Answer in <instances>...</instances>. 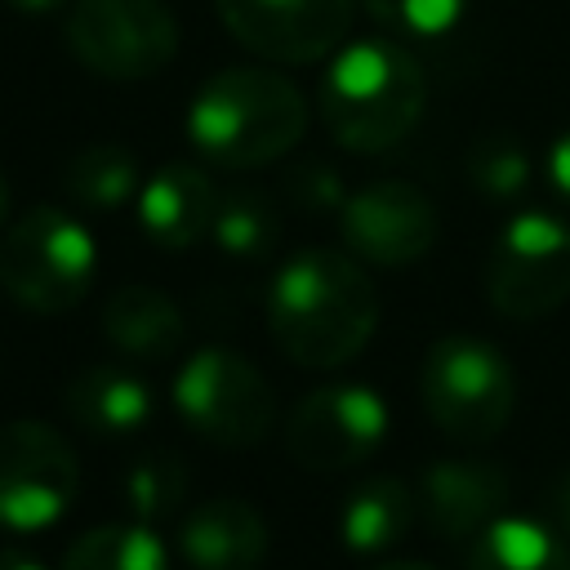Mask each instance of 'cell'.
Masks as SVG:
<instances>
[{
  "label": "cell",
  "mask_w": 570,
  "mask_h": 570,
  "mask_svg": "<svg viewBox=\"0 0 570 570\" xmlns=\"http://www.w3.org/2000/svg\"><path fill=\"white\" fill-rule=\"evenodd\" d=\"M156 410V396L147 379H138L125 365H89L67 383V414L76 428L94 436H129L138 432Z\"/></svg>",
  "instance_id": "cell-17"
},
{
  "label": "cell",
  "mask_w": 570,
  "mask_h": 570,
  "mask_svg": "<svg viewBox=\"0 0 570 570\" xmlns=\"http://www.w3.org/2000/svg\"><path fill=\"white\" fill-rule=\"evenodd\" d=\"M307 102L298 85L272 67L214 71L187 102L191 147L223 169H258L298 147Z\"/></svg>",
  "instance_id": "cell-3"
},
{
  "label": "cell",
  "mask_w": 570,
  "mask_h": 570,
  "mask_svg": "<svg viewBox=\"0 0 570 570\" xmlns=\"http://www.w3.org/2000/svg\"><path fill=\"white\" fill-rule=\"evenodd\" d=\"M62 36L71 58L102 80H147L178 53V18L165 0H76Z\"/></svg>",
  "instance_id": "cell-7"
},
{
  "label": "cell",
  "mask_w": 570,
  "mask_h": 570,
  "mask_svg": "<svg viewBox=\"0 0 570 570\" xmlns=\"http://www.w3.org/2000/svg\"><path fill=\"white\" fill-rule=\"evenodd\" d=\"M187 494V468L178 463V454L160 450V454H142L129 472H125V503L134 512V521H160L169 517Z\"/></svg>",
  "instance_id": "cell-23"
},
{
  "label": "cell",
  "mask_w": 570,
  "mask_h": 570,
  "mask_svg": "<svg viewBox=\"0 0 570 570\" xmlns=\"http://www.w3.org/2000/svg\"><path fill=\"white\" fill-rule=\"evenodd\" d=\"M9 227V183H4V174H0V232Z\"/></svg>",
  "instance_id": "cell-31"
},
{
  "label": "cell",
  "mask_w": 570,
  "mask_h": 570,
  "mask_svg": "<svg viewBox=\"0 0 570 570\" xmlns=\"http://www.w3.org/2000/svg\"><path fill=\"white\" fill-rule=\"evenodd\" d=\"M419 396L428 419L445 436L463 445H485L508 428L517 410V374L494 343L450 334L428 347L419 370Z\"/></svg>",
  "instance_id": "cell-5"
},
{
  "label": "cell",
  "mask_w": 570,
  "mask_h": 570,
  "mask_svg": "<svg viewBox=\"0 0 570 570\" xmlns=\"http://www.w3.org/2000/svg\"><path fill=\"white\" fill-rule=\"evenodd\" d=\"M214 209L218 187L191 160H169L138 187V223L147 240H156L160 249H187L200 236H209Z\"/></svg>",
  "instance_id": "cell-15"
},
{
  "label": "cell",
  "mask_w": 570,
  "mask_h": 570,
  "mask_svg": "<svg viewBox=\"0 0 570 570\" xmlns=\"http://www.w3.org/2000/svg\"><path fill=\"white\" fill-rule=\"evenodd\" d=\"M102 334L129 361H169L187 338V321L169 294L151 285H120L102 303Z\"/></svg>",
  "instance_id": "cell-16"
},
{
  "label": "cell",
  "mask_w": 570,
  "mask_h": 570,
  "mask_svg": "<svg viewBox=\"0 0 570 570\" xmlns=\"http://www.w3.org/2000/svg\"><path fill=\"white\" fill-rule=\"evenodd\" d=\"M468 178L481 196L490 200H517L530 178H534V165H530V151L508 138V134H490L481 138L472 151H468Z\"/></svg>",
  "instance_id": "cell-24"
},
{
  "label": "cell",
  "mask_w": 570,
  "mask_h": 570,
  "mask_svg": "<svg viewBox=\"0 0 570 570\" xmlns=\"http://www.w3.org/2000/svg\"><path fill=\"white\" fill-rule=\"evenodd\" d=\"M338 232L361 263L410 267L436 245L441 218H436V205L414 183L383 178L361 191H347L338 209Z\"/></svg>",
  "instance_id": "cell-12"
},
{
  "label": "cell",
  "mask_w": 570,
  "mask_h": 570,
  "mask_svg": "<svg viewBox=\"0 0 570 570\" xmlns=\"http://www.w3.org/2000/svg\"><path fill=\"white\" fill-rule=\"evenodd\" d=\"M428 107V76L396 40H352L321 76V120L356 156L392 151L414 134Z\"/></svg>",
  "instance_id": "cell-2"
},
{
  "label": "cell",
  "mask_w": 570,
  "mask_h": 570,
  "mask_svg": "<svg viewBox=\"0 0 570 570\" xmlns=\"http://www.w3.org/2000/svg\"><path fill=\"white\" fill-rule=\"evenodd\" d=\"M557 508H561V525H566V534H570V476L561 481V499H557Z\"/></svg>",
  "instance_id": "cell-30"
},
{
  "label": "cell",
  "mask_w": 570,
  "mask_h": 570,
  "mask_svg": "<svg viewBox=\"0 0 570 570\" xmlns=\"http://www.w3.org/2000/svg\"><path fill=\"white\" fill-rule=\"evenodd\" d=\"M543 169H548V183H552V191L570 205V129L566 134H557L552 138V147H548V160H543Z\"/></svg>",
  "instance_id": "cell-27"
},
{
  "label": "cell",
  "mask_w": 570,
  "mask_h": 570,
  "mask_svg": "<svg viewBox=\"0 0 570 570\" xmlns=\"http://www.w3.org/2000/svg\"><path fill=\"white\" fill-rule=\"evenodd\" d=\"M361 4L387 36L401 40H436L454 31L472 9V0H361Z\"/></svg>",
  "instance_id": "cell-25"
},
{
  "label": "cell",
  "mask_w": 570,
  "mask_h": 570,
  "mask_svg": "<svg viewBox=\"0 0 570 570\" xmlns=\"http://www.w3.org/2000/svg\"><path fill=\"white\" fill-rule=\"evenodd\" d=\"M142 174H138V156L116 147V142H98L76 151L62 165V191L80 205V209H120L138 196Z\"/></svg>",
  "instance_id": "cell-20"
},
{
  "label": "cell",
  "mask_w": 570,
  "mask_h": 570,
  "mask_svg": "<svg viewBox=\"0 0 570 570\" xmlns=\"http://www.w3.org/2000/svg\"><path fill=\"white\" fill-rule=\"evenodd\" d=\"M419 517V494L396 476H374L347 494L338 508V539L347 552H387L405 539V530Z\"/></svg>",
  "instance_id": "cell-18"
},
{
  "label": "cell",
  "mask_w": 570,
  "mask_h": 570,
  "mask_svg": "<svg viewBox=\"0 0 570 570\" xmlns=\"http://www.w3.org/2000/svg\"><path fill=\"white\" fill-rule=\"evenodd\" d=\"M485 298L508 321H539L570 298V223L525 209L503 223L485 258Z\"/></svg>",
  "instance_id": "cell-8"
},
{
  "label": "cell",
  "mask_w": 570,
  "mask_h": 570,
  "mask_svg": "<svg viewBox=\"0 0 570 570\" xmlns=\"http://www.w3.org/2000/svg\"><path fill=\"white\" fill-rule=\"evenodd\" d=\"M387 436V401L365 383L312 387L285 423V450L307 472H343L379 454Z\"/></svg>",
  "instance_id": "cell-10"
},
{
  "label": "cell",
  "mask_w": 570,
  "mask_h": 570,
  "mask_svg": "<svg viewBox=\"0 0 570 570\" xmlns=\"http://www.w3.org/2000/svg\"><path fill=\"white\" fill-rule=\"evenodd\" d=\"M94 276L98 245L89 227L58 205H31L0 236V285L36 316H62L80 307Z\"/></svg>",
  "instance_id": "cell-4"
},
{
  "label": "cell",
  "mask_w": 570,
  "mask_h": 570,
  "mask_svg": "<svg viewBox=\"0 0 570 570\" xmlns=\"http://www.w3.org/2000/svg\"><path fill=\"white\" fill-rule=\"evenodd\" d=\"M58 570H169V552L147 521H116L80 534Z\"/></svg>",
  "instance_id": "cell-21"
},
{
  "label": "cell",
  "mask_w": 570,
  "mask_h": 570,
  "mask_svg": "<svg viewBox=\"0 0 570 570\" xmlns=\"http://www.w3.org/2000/svg\"><path fill=\"white\" fill-rule=\"evenodd\" d=\"M419 517L441 543L476 539L494 517H503L508 476L485 459H436L419 476Z\"/></svg>",
  "instance_id": "cell-13"
},
{
  "label": "cell",
  "mask_w": 570,
  "mask_h": 570,
  "mask_svg": "<svg viewBox=\"0 0 570 570\" xmlns=\"http://www.w3.org/2000/svg\"><path fill=\"white\" fill-rule=\"evenodd\" d=\"M236 45L267 62L303 67L338 49L356 0H214Z\"/></svg>",
  "instance_id": "cell-11"
},
{
  "label": "cell",
  "mask_w": 570,
  "mask_h": 570,
  "mask_svg": "<svg viewBox=\"0 0 570 570\" xmlns=\"http://www.w3.org/2000/svg\"><path fill=\"white\" fill-rule=\"evenodd\" d=\"M76 490L80 459L58 428L40 419H13L0 428V530H49L62 521Z\"/></svg>",
  "instance_id": "cell-9"
},
{
  "label": "cell",
  "mask_w": 570,
  "mask_h": 570,
  "mask_svg": "<svg viewBox=\"0 0 570 570\" xmlns=\"http://www.w3.org/2000/svg\"><path fill=\"white\" fill-rule=\"evenodd\" d=\"M468 570H570V548L534 517H494L472 539Z\"/></svg>",
  "instance_id": "cell-19"
},
{
  "label": "cell",
  "mask_w": 570,
  "mask_h": 570,
  "mask_svg": "<svg viewBox=\"0 0 570 570\" xmlns=\"http://www.w3.org/2000/svg\"><path fill=\"white\" fill-rule=\"evenodd\" d=\"M267 521L254 503L218 494L183 517L178 552L191 570H258L267 561Z\"/></svg>",
  "instance_id": "cell-14"
},
{
  "label": "cell",
  "mask_w": 570,
  "mask_h": 570,
  "mask_svg": "<svg viewBox=\"0 0 570 570\" xmlns=\"http://www.w3.org/2000/svg\"><path fill=\"white\" fill-rule=\"evenodd\" d=\"M174 410L200 441L223 450L258 445L276 419L267 379L232 347H200L178 365Z\"/></svg>",
  "instance_id": "cell-6"
},
{
  "label": "cell",
  "mask_w": 570,
  "mask_h": 570,
  "mask_svg": "<svg viewBox=\"0 0 570 570\" xmlns=\"http://www.w3.org/2000/svg\"><path fill=\"white\" fill-rule=\"evenodd\" d=\"M0 570H45V561L22 548H0Z\"/></svg>",
  "instance_id": "cell-29"
},
{
  "label": "cell",
  "mask_w": 570,
  "mask_h": 570,
  "mask_svg": "<svg viewBox=\"0 0 570 570\" xmlns=\"http://www.w3.org/2000/svg\"><path fill=\"white\" fill-rule=\"evenodd\" d=\"M379 570H436V566H428V561H387Z\"/></svg>",
  "instance_id": "cell-32"
},
{
  "label": "cell",
  "mask_w": 570,
  "mask_h": 570,
  "mask_svg": "<svg viewBox=\"0 0 570 570\" xmlns=\"http://www.w3.org/2000/svg\"><path fill=\"white\" fill-rule=\"evenodd\" d=\"M281 236V223H276V209L267 205L263 191H227L218 196V209H214V223H209V240L227 254V258H263L272 254Z\"/></svg>",
  "instance_id": "cell-22"
},
{
  "label": "cell",
  "mask_w": 570,
  "mask_h": 570,
  "mask_svg": "<svg viewBox=\"0 0 570 570\" xmlns=\"http://www.w3.org/2000/svg\"><path fill=\"white\" fill-rule=\"evenodd\" d=\"M379 325V294L356 254L303 249L285 258L267 289L272 343L307 370L347 365Z\"/></svg>",
  "instance_id": "cell-1"
},
{
  "label": "cell",
  "mask_w": 570,
  "mask_h": 570,
  "mask_svg": "<svg viewBox=\"0 0 570 570\" xmlns=\"http://www.w3.org/2000/svg\"><path fill=\"white\" fill-rule=\"evenodd\" d=\"M289 191L307 209H343V200H347L343 178L330 165H321V160H307L303 169H294L289 174Z\"/></svg>",
  "instance_id": "cell-26"
},
{
  "label": "cell",
  "mask_w": 570,
  "mask_h": 570,
  "mask_svg": "<svg viewBox=\"0 0 570 570\" xmlns=\"http://www.w3.org/2000/svg\"><path fill=\"white\" fill-rule=\"evenodd\" d=\"M13 13H27V18H49V13H58L67 0H4Z\"/></svg>",
  "instance_id": "cell-28"
}]
</instances>
